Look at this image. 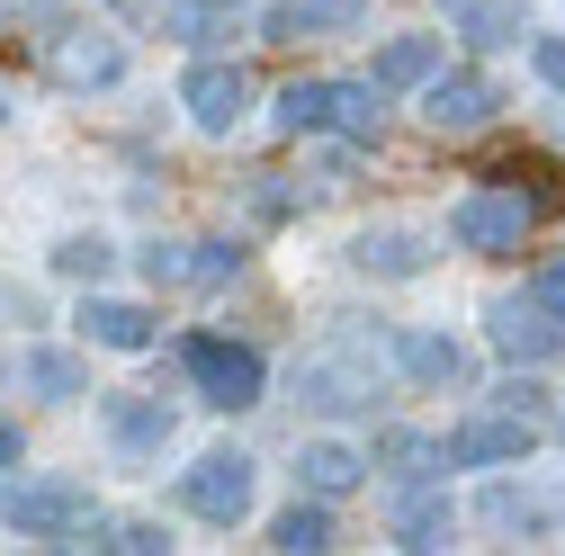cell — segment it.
I'll list each match as a JSON object with an SVG mask.
<instances>
[{"label": "cell", "instance_id": "1", "mask_svg": "<svg viewBox=\"0 0 565 556\" xmlns=\"http://www.w3.org/2000/svg\"><path fill=\"white\" fill-rule=\"evenodd\" d=\"M377 386H386V341H377V332H332L323 351H306V368H297L306 413H332V423L369 413Z\"/></svg>", "mask_w": 565, "mask_h": 556}, {"label": "cell", "instance_id": "2", "mask_svg": "<svg viewBox=\"0 0 565 556\" xmlns=\"http://www.w3.org/2000/svg\"><path fill=\"white\" fill-rule=\"evenodd\" d=\"M0 530L45 538V547H90V530H99V503H90V484L28 475V484H0Z\"/></svg>", "mask_w": 565, "mask_h": 556}, {"label": "cell", "instance_id": "3", "mask_svg": "<svg viewBox=\"0 0 565 556\" xmlns=\"http://www.w3.org/2000/svg\"><path fill=\"white\" fill-rule=\"evenodd\" d=\"M180 368H189V386H198L206 404H225V413L260 404V386H269L260 351H252V341H225V332H189V341H180Z\"/></svg>", "mask_w": 565, "mask_h": 556}, {"label": "cell", "instance_id": "4", "mask_svg": "<svg viewBox=\"0 0 565 556\" xmlns=\"http://www.w3.org/2000/svg\"><path fill=\"white\" fill-rule=\"evenodd\" d=\"M484 332H493V351H503L512 368H539V360H556L565 351V323L539 306V297H484Z\"/></svg>", "mask_w": 565, "mask_h": 556}, {"label": "cell", "instance_id": "5", "mask_svg": "<svg viewBox=\"0 0 565 556\" xmlns=\"http://www.w3.org/2000/svg\"><path fill=\"white\" fill-rule=\"evenodd\" d=\"M180 503H189L198 521L234 530V521L252 512V458H243V449H206V458L180 475Z\"/></svg>", "mask_w": 565, "mask_h": 556}, {"label": "cell", "instance_id": "6", "mask_svg": "<svg viewBox=\"0 0 565 556\" xmlns=\"http://www.w3.org/2000/svg\"><path fill=\"white\" fill-rule=\"evenodd\" d=\"M180 108H189L198 135H234V126L252 117V73H243V63H189Z\"/></svg>", "mask_w": 565, "mask_h": 556}, {"label": "cell", "instance_id": "7", "mask_svg": "<svg viewBox=\"0 0 565 556\" xmlns=\"http://www.w3.org/2000/svg\"><path fill=\"white\" fill-rule=\"evenodd\" d=\"M449 234L467 243V252H521V234H530V197H503V189H476V197H458V216H449Z\"/></svg>", "mask_w": 565, "mask_h": 556}, {"label": "cell", "instance_id": "8", "mask_svg": "<svg viewBox=\"0 0 565 556\" xmlns=\"http://www.w3.org/2000/svg\"><path fill=\"white\" fill-rule=\"evenodd\" d=\"M493 108H503V90H493L484 73H431L422 82V117H431L440 135H484Z\"/></svg>", "mask_w": 565, "mask_h": 556}, {"label": "cell", "instance_id": "9", "mask_svg": "<svg viewBox=\"0 0 565 556\" xmlns=\"http://www.w3.org/2000/svg\"><path fill=\"white\" fill-rule=\"evenodd\" d=\"M234 269H243L234 243H153V252H145V278H153V288H225Z\"/></svg>", "mask_w": 565, "mask_h": 556}, {"label": "cell", "instance_id": "10", "mask_svg": "<svg viewBox=\"0 0 565 556\" xmlns=\"http://www.w3.org/2000/svg\"><path fill=\"white\" fill-rule=\"evenodd\" d=\"M539 440V423H521V413H484V423L449 431V467H521Z\"/></svg>", "mask_w": 565, "mask_h": 556}, {"label": "cell", "instance_id": "11", "mask_svg": "<svg viewBox=\"0 0 565 556\" xmlns=\"http://www.w3.org/2000/svg\"><path fill=\"white\" fill-rule=\"evenodd\" d=\"M386 360H395L413 386H467V377H476V360L458 351L449 332H395V341H386Z\"/></svg>", "mask_w": 565, "mask_h": 556}, {"label": "cell", "instance_id": "12", "mask_svg": "<svg viewBox=\"0 0 565 556\" xmlns=\"http://www.w3.org/2000/svg\"><path fill=\"white\" fill-rule=\"evenodd\" d=\"M117 73H126V45L99 36V28H82V36L54 45V82H63V90H108Z\"/></svg>", "mask_w": 565, "mask_h": 556}, {"label": "cell", "instance_id": "13", "mask_svg": "<svg viewBox=\"0 0 565 556\" xmlns=\"http://www.w3.org/2000/svg\"><path fill=\"white\" fill-rule=\"evenodd\" d=\"M82 341H99V351H153L162 323L145 306H126V297H90L82 306Z\"/></svg>", "mask_w": 565, "mask_h": 556}, {"label": "cell", "instance_id": "14", "mask_svg": "<svg viewBox=\"0 0 565 556\" xmlns=\"http://www.w3.org/2000/svg\"><path fill=\"white\" fill-rule=\"evenodd\" d=\"M360 475H369V458L350 449V440H306V449H297V484H306L315 503H341Z\"/></svg>", "mask_w": 565, "mask_h": 556}, {"label": "cell", "instance_id": "15", "mask_svg": "<svg viewBox=\"0 0 565 556\" xmlns=\"http://www.w3.org/2000/svg\"><path fill=\"white\" fill-rule=\"evenodd\" d=\"M449 10V28L467 36V45H521L530 36V10L521 0H440Z\"/></svg>", "mask_w": 565, "mask_h": 556}, {"label": "cell", "instance_id": "16", "mask_svg": "<svg viewBox=\"0 0 565 556\" xmlns=\"http://www.w3.org/2000/svg\"><path fill=\"white\" fill-rule=\"evenodd\" d=\"M108 431H117V449L153 458V449L171 440V404H162V395H108Z\"/></svg>", "mask_w": 565, "mask_h": 556}, {"label": "cell", "instance_id": "17", "mask_svg": "<svg viewBox=\"0 0 565 556\" xmlns=\"http://www.w3.org/2000/svg\"><path fill=\"white\" fill-rule=\"evenodd\" d=\"M369 19V0H278L269 10V45H297L315 28H360Z\"/></svg>", "mask_w": 565, "mask_h": 556}, {"label": "cell", "instance_id": "18", "mask_svg": "<svg viewBox=\"0 0 565 556\" xmlns=\"http://www.w3.org/2000/svg\"><path fill=\"white\" fill-rule=\"evenodd\" d=\"M476 521L484 530H521V538H547V494H530V484H484V494H476Z\"/></svg>", "mask_w": 565, "mask_h": 556}, {"label": "cell", "instance_id": "19", "mask_svg": "<svg viewBox=\"0 0 565 556\" xmlns=\"http://www.w3.org/2000/svg\"><path fill=\"white\" fill-rule=\"evenodd\" d=\"M431 73H440V36H386L369 82H377V90H422Z\"/></svg>", "mask_w": 565, "mask_h": 556}, {"label": "cell", "instance_id": "20", "mask_svg": "<svg viewBox=\"0 0 565 556\" xmlns=\"http://www.w3.org/2000/svg\"><path fill=\"white\" fill-rule=\"evenodd\" d=\"M350 260H360L369 278H413V269H431V243L404 234V225H386V234H360V252H350Z\"/></svg>", "mask_w": 565, "mask_h": 556}, {"label": "cell", "instance_id": "21", "mask_svg": "<svg viewBox=\"0 0 565 556\" xmlns=\"http://www.w3.org/2000/svg\"><path fill=\"white\" fill-rule=\"evenodd\" d=\"M369 467H386V475H395V484H431V475H440V467H449V449H440V440H422V431H386V440H377V458H369Z\"/></svg>", "mask_w": 565, "mask_h": 556}, {"label": "cell", "instance_id": "22", "mask_svg": "<svg viewBox=\"0 0 565 556\" xmlns=\"http://www.w3.org/2000/svg\"><path fill=\"white\" fill-rule=\"evenodd\" d=\"M323 126H341L350 145H377V126H386V90L377 82H332V117Z\"/></svg>", "mask_w": 565, "mask_h": 556}, {"label": "cell", "instance_id": "23", "mask_svg": "<svg viewBox=\"0 0 565 556\" xmlns=\"http://www.w3.org/2000/svg\"><path fill=\"white\" fill-rule=\"evenodd\" d=\"M36 395H54V404H73V395H90V368L73 360V351H28V368H19Z\"/></svg>", "mask_w": 565, "mask_h": 556}, {"label": "cell", "instance_id": "24", "mask_svg": "<svg viewBox=\"0 0 565 556\" xmlns=\"http://www.w3.org/2000/svg\"><path fill=\"white\" fill-rule=\"evenodd\" d=\"M269 547H278V556H323V547H332V521H323V503L278 512V521H269Z\"/></svg>", "mask_w": 565, "mask_h": 556}, {"label": "cell", "instance_id": "25", "mask_svg": "<svg viewBox=\"0 0 565 556\" xmlns=\"http://www.w3.org/2000/svg\"><path fill=\"white\" fill-rule=\"evenodd\" d=\"M332 117V82H288L278 90V135H323Z\"/></svg>", "mask_w": 565, "mask_h": 556}, {"label": "cell", "instance_id": "26", "mask_svg": "<svg viewBox=\"0 0 565 556\" xmlns=\"http://www.w3.org/2000/svg\"><path fill=\"white\" fill-rule=\"evenodd\" d=\"M108 260H117L108 234H63V243H54V269H63V278H99Z\"/></svg>", "mask_w": 565, "mask_h": 556}, {"label": "cell", "instance_id": "27", "mask_svg": "<svg viewBox=\"0 0 565 556\" xmlns=\"http://www.w3.org/2000/svg\"><path fill=\"white\" fill-rule=\"evenodd\" d=\"M99 547H117V556H162V547H171V538H162V530H153V521H126V530H108V538H99Z\"/></svg>", "mask_w": 565, "mask_h": 556}, {"label": "cell", "instance_id": "28", "mask_svg": "<svg viewBox=\"0 0 565 556\" xmlns=\"http://www.w3.org/2000/svg\"><path fill=\"white\" fill-rule=\"evenodd\" d=\"M530 63H539L547 90H565V36H530Z\"/></svg>", "mask_w": 565, "mask_h": 556}, {"label": "cell", "instance_id": "29", "mask_svg": "<svg viewBox=\"0 0 565 556\" xmlns=\"http://www.w3.org/2000/svg\"><path fill=\"white\" fill-rule=\"evenodd\" d=\"M530 297H539V306L565 323V260H547V269H539V288H530Z\"/></svg>", "mask_w": 565, "mask_h": 556}, {"label": "cell", "instance_id": "30", "mask_svg": "<svg viewBox=\"0 0 565 556\" xmlns=\"http://www.w3.org/2000/svg\"><path fill=\"white\" fill-rule=\"evenodd\" d=\"M503 413H521V423H539V413H547V395H539V386H521V377H512V386H503Z\"/></svg>", "mask_w": 565, "mask_h": 556}, {"label": "cell", "instance_id": "31", "mask_svg": "<svg viewBox=\"0 0 565 556\" xmlns=\"http://www.w3.org/2000/svg\"><path fill=\"white\" fill-rule=\"evenodd\" d=\"M28 458V440H19V423H0V467H19Z\"/></svg>", "mask_w": 565, "mask_h": 556}, {"label": "cell", "instance_id": "32", "mask_svg": "<svg viewBox=\"0 0 565 556\" xmlns=\"http://www.w3.org/2000/svg\"><path fill=\"white\" fill-rule=\"evenodd\" d=\"M189 10H243V0H189Z\"/></svg>", "mask_w": 565, "mask_h": 556}, {"label": "cell", "instance_id": "33", "mask_svg": "<svg viewBox=\"0 0 565 556\" xmlns=\"http://www.w3.org/2000/svg\"><path fill=\"white\" fill-rule=\"evenodd\" d=\"M0 117H10V90H0Z\"/></svg>", "mask_w": 565, "mask_h": 556}, {"label": "cell", "instance_id": "34", "mask_svg": "<svg viewBox=\"0 0 565 556\" xmlns=\"http://www.w3.org/2000/svg\"><path fill=\"white\" fill-rule=\"evenodd\" d=\"M556 431H565V423H556Z\"/></svg>", "mask_w": 565, "mask_h": 556}]
</instances>
